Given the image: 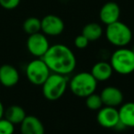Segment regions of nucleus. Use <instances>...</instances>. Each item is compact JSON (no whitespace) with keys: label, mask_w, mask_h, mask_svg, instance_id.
Here are the masks:
<instances>
[{"label":"nucleus","mask_w":134,"mask_h":134,"mask_svg":"<svg viewBox=\"0 0 134 134\" xmlns=\"http://www.w3.org/2000/svg\"><path fill=\"white\" fill-rule=\"evenodd\" d=\"M99 95L101 97L103 105L105 106L116 108L123 102V93L116 87H106Z\"/></svg>","instance_id":"9b49d317"},{"label":"nucleus","mask_w":134,"mask_h":134,"mask_svg":"<svg viewBox=\"0 0 134 134\" xmlns=\"http://www.w3.org/2000/svg\"><path fill=\"white\" fill-rule=\"evenodd\" d=\"M51 74V70L41 58L34 59L27 65L26 75L29 82L36 86H41Z\"/></svg>","instance_id":"423d86ee"},{"label":"nucleus","mask_w":134,"mask_h":134,"mask_svg":"<svg viewBox=\"0 0 134 134\" xmlns=\"http://www.w3.org/2000/svg\"><path fill=\"white\" fill-rule=\"evenodd\" d=\"M68 80L65 75L51 73L42 86V94L48 100L54 101L62 98L67 88Z\"/></svg>","instance_id":"20e7f679"},{"label":"nucleus","mask_w":134,"mask_h":134,"mask_svg":"<svg viewBox=\"0 0 134 134\" xmlns=\"http://www.w3.org/2000/svg\"><path fill=\"white\" fill-rule=\"evenodd\" d=\"M113 69L110 63L106 61L97 62L91 69V74L97 81H106L111 78L113 74Z\"/></svg>","instance_id":"4468645a"},{"label":"nucleus","mask_w":134,"mask_h":134,"mask_svg":"<svg viewBox=\"0 0 134 134\" xmlns=\"http://www.w3.org/2000/svg\"><path fill=\"white\" fill-rule=\"evenodd\" d=\"M20 125L21 134H44L42 122L35 116H26Z\"/></svg>","instance_id":"ddd939ff"},{"label":"nucleus","mask_w":134,"mask_h":134,"mask_svg":"<svg viewBox=\"0 0 134 134\" xmlns=\"http://www.w3.org/2000/svg\"><path fill=\"white\" fill-rule=\"evenodd\" d=\"M132 50H133V51H134V48H132Z\"/></svg>","instance_id":"b1692460"},{"label":"nucleus","mask_w":134,"mask_h":134,"mask_svg":"<svg viewBox=\"0 0 134 134\" xmlns=\"http://www.w3.org/2000/svg\"><path fill=\"white\" fill-rule=\"evenodd\" d=\"M89 42L90 41L88 40L84 35H82V34L77 36L75 38V41H73L75 46L77 48H79V49H84V48H86V47L88 46Z\"/></svg>","instance_id":"412c9836"},{"label":"nucleus","mask_w":134,"mask_h":134,"mask_svg":"<svg viewBox=\"0 0 134 134\" xmlns=\"http://www.w3.org/2000/svg\"><path fill=\"white\" fill-rule=\"evenodd\" d=\"M6 119L13 124H20L26 118V112L22 107L18 105H12L8 107L4 112Z\"/></svg>","instance_id":"dca6fc26"},{"label":"nucleus","mask_w":134,"mask_h":134,"mask_svg":"<svg viewBox=\"0 0 134 134\" xmlns=\"http://www.w3.org/2000/svg\"><path fill=\"white\" fill-rule=\"evenodd\" d=\"M97 81L91 72H79L71 79L69 87L73 95L86 98L96 91Z\"/></svg>","instance_id":"f03ea898"},{"label":"nucleus","mask_w":134,"mask_h":134,"mask_svg":"<svg viewBox=\"0 0 134 134\" xmlns=\"http://www.w3.org/2000/svg\"><path fill=\"white\" fill-rule=\"evenodd\" d=\"M41 58L52 73L66 76L73 72L76 67V58L75 54L71 48L63 44L50 46Z\"/></svg>","instance_id":"f257e3e1"},{"label":"nucleus","mask_w":134,"mask_h":134,"mask_svg":"<svg viewBox=\"0 0 134 134\" xmlns=\"http://www.w3.org/2000/svg\"><path fill=\"white\" fill-rule=\"evenodd\" d=\"M4 112H5V109H4V106H3V104H2V102L0 101V119L3 118Z\"/></svg>","instance_id":"5701e85b"},{"label":"nucleus","mask_w":134,"mask_h":134,"mask_svg":"<svg viewBox=\"0 0 134 134\" xmlns=\"http://www.w3.org/2000/svg\"><path fill=\"white\" fill-rule=\"evenodd\" d=\"M20 0H0V5L7 10H12L18 7Z\"/></svg>","instance_id":"4be33fe9"},{"label":"nucleus","mask_w":134,"mask_h":134,"mask_svg":"<svg viewBox=\"0 0 134 134\" xmlns=\"http://www.w3.org/2000/svg\"><path fill=\"white\" fill-rule=\"evenodd\" d=\"M19 74L18 69L12 65L5 64L0 67V83L4 87L11 88L18 84Z\"/></svg>","instance_id":"f8f14e48"},{"label":"nucleus","mask_w":134,"mask_h":134,"mask_svg":"<svg viewBox=\"0 0 134 134\" xmlns=\"http://www.w3.org/2000/svg\"><path fill=\"white\" fill-rule=\"evenodd\" d=\"M106 37L111 45L118 48H123L131 43L132 32L125 23L118 20L107 26Z\"/></svg>","instance_id":"39448f33"},{"label":"nucleus","mask_w":134,"mask_h":134,"mask_svg":"<svg viewBox=\"0 0 134 134\" xmlns=\"http://www.w3.org/2000/svg\"><path fill=\"white\" fill-rule=\"evenodd\" d=\"M110 65L115 72L129 75L134 72V51L125 47L118 48L110 58Z\"/></svg>","instance_id":"7ed1b4c3"},{"label":"nucleus","mask_w":134,"mask_h":134,"mask_svg":"<svg viewBox=\"0 0 134 134\" xmlns=\"http://www.w3.org/2000/svg\"><path fill=\"white\" fill-rule=\"evenodd\" d=\"M50 48V43L46 35L38 33L29 35L27 40V48L29 52L36 58H42Z\"/></svg>","instance_id":"0eeeda50"},{"label":"nucleus","mask_w":134,"mask_h":134,"mask_svg":"<svg viewBox=\"0 0 134 134\" xmlns=\"http://www.w3.org/2000/svg\"><path fill=\"white\" fill-rule=\"evenodd\" d=\"M41 21V32L46 36H59L64 30V22L56 15H47Z\"/></svg>","instance_id":"6e6552de"},{"label":"nucleus","mask_w":134,"mask_h":134,"mask_svg":"<svg viewBox=\"0 0 134 134\" xmlns=\"http://www.w3.org/2000/svg\"><path fill=\"white\" fill-rule=\"evenodd\" d=\"M120 120L127 128H134V102H127L118 109Z\"/></svg>","instance_id":"2eb2a0df"},{"label":"nucleus","mask_w":134,"mask_h":134,"mask_svg":"<svg viewBox=\"0 0 134 134\" xmlns=\"http://www.w3.org/2000/svg\"><path fill=\"white\" fill-rule=\"evenodd\" d=\"M23 30L28 35L38 33L41 31V21L38 18L31 16L23 22Z\"/></svg>","instance_id":"a211bd4d"},{"label":"nucleus","mask_w":134,"mask_h":134,"mask_svg":"<svg viewBox=\"0 0 134 134\" xmlns=\"http://www.w3.org/2000/svg\"><path fill=\"white\" fill-rule=\"evenodd\" d=\"M15 131L14 124L7 119H0V134H13Z\"/></svg>","instance_id":"aec40b11"},{"label":"nucleus","mask_w":134,"mask_h":134,"mask_svg":"<svg viewBox=\"0 0 134 134\" xmlns=\"http://www.w3.org/2000/svg\"><path fill=\"white\" fill-rule=\"evenodd\" d=\"M86 105L91 110H99L103 107V102L100 95L96 94L95 92L92 93L91 95L87 96L86 98Z\"/></svg>","instance_id":"6ab92c4d"},{"label":"nucleus","mask_w":134,"mask_h":134,"mask_svg":"<svg viewBox=\"0 0 134 134\" xmlns=\"http://www.w3.org/2000/svg\"><path fill=\"white\" fill-rule=\"evenodd\" d=\"M120 16V8L116 2L109 1L102 5L99 11L100 21L106 26L118 21Z\"/></svg>","instance_id":"9d476101"},{"label":"nucleus","mask_w":134,"mask_h":134,"mask_svg":"<svg viewBox=\"0 0 134 134\" xmlns=\"http://www.w3.org/2000/svg\"><path fill=\"white\" fill-rule=\"evenodd\" d=\"M98 124L106 129H114L120 121L118 110L114 107H102L97 116Z\"/></svg>","instance_id":"1a4fd4ad"},{"label":"nucleus","mask_w":134,"mask_h":134,"mask_svg":"<svg viewBox=\"0 0 134 134\" xmlns=\"http://www.w3.org/2000/svg\"><path fill=\"white\" fill-rule=\"evenodd\" d=\"M82 35H84L90 42L97 41L102 37L103 35V29L101 26L95 22L88 23L83 27L82 29Z\"/></svg>","instance_id":"f3484780"}]
</instances>
